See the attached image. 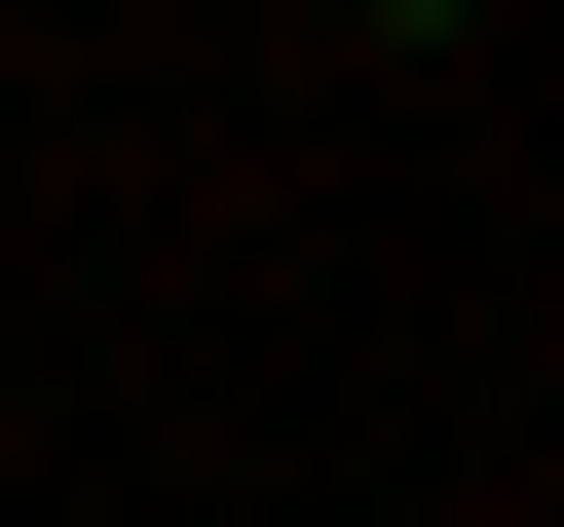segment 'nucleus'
<instances>
[{"mask_svg":"<svg viewBox=\"0 0 564 527\" xmlns=\"http://www.w3.org/2000/svg\"><path fill=\"white\" fill-rule=\"evenodd\" d=\"M339 39H489V0H339Z\"/></svg>","mask_w":564,"mask_h":527,"instance_id":"1","label":"nucleus"}]
</instances>
